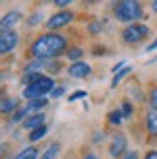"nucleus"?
<instances>
[{
	"label": "nucleus",
	"mask_w": 157,
	"mask_h": 159,
	"mask_svg": "<svg viewBox=\"0 0 157 159\" xmlns=\"http://www.w3.org/2000/svg\"><path fill=\"white\" fill-rule=\"evenodd\" d=\"M120 113H122V116H124V120H126V118H132V115H134V105H132V101H128V99L122 101Z\"/></svg>",
	"instance_id": "nucleus-20"
},
{
	"label": "nucleus",
	"mask_w": 157,
	"mask_h": 159,
	"mask_svg": "<svg viewBox=\"0 0 157 159\" xmlns=\"http://www.w3.org/2000/svg\"><path fill=\"white\" fill-rule=\"evenodd\" d=\"M20 107L21 105L18 103V99H16V97H6V99L0 101V113H2V115H10L12 116Z\"/></svg>",
	"instance_id": "nucleus-11"
},
{
	"label": "nucleus",
	"mask_w": 157,
	"mask_h": 159,
	"mask_svg": "<svg viewBox=\"0 0 157 159\" xmlns=\"http://www.w3.org/2000/svg\"><path fill=\"white\" fill-rule=\"evenodd\" d=\"M147 105H150L151 111H155V113H157V87H153V89L150 91V97H147Z\"/></svg>",
	"instance_id": "nucleus-22"
},
{
	"label": "nucleus",
	"mask_w": 157,
	"mask_h": 159,
	"mask_svg": "<svg viewBox=\"0 0 157 159\" xmlns=\"http://www.w3.org/2000/svg\"><path fill=\"white\" fill-rule=\"evenodd\" d=\"M0 101H2V87H0Z\"/></svg>",
	"instance_id": "nucleus-33"
},
{
	"label": "nucleus",
	"mask_w": 157,
	"mask_h": 159,
	"mask_svg": "<svg viewBox=\"0 0 157 159\" xmlns=\"http://www.w3.org/2000/svg\"><path fill=\"white\" fill-rule=\"evenodd\" d=\"M82 57H83V49H82V47H70V49L66 51V58L72 60V64H74V62H80Z\"/></svg>",
	"instance_id": "nucleus-16"
},
{
	"label": "nucleus",
	"mask_w": 157,
	"mask_h": 159,
	"mask_svg": "<svg viewBox=\"0 0 157 159\" xmlns=\"http://www.w3.org/2000/svg\"><path fill=\"white\" fill-rule=\"evenodd\" d=\"M87 31H89V33L91 35H97V33H101V31H103V25H101V21H91L89 23V25H87Z\"/></svg>",
	"instance_id": "nucleus-23"
},
{
	"label": "nucleus",
	"mask_w": 157,
	"mask_h": 159,
	"mask_svg": "<svg viewBox=\"0 0 157 159\" xmlns=\"http://www.w3.org/2000/svg\"><path fill=\"white\" fill-rule=\"evenodd\" d=\"M54 89V80L51 76H45L41 74L35 82H31L25 89H23V97L29 99V101H33V99H41L45 97L47 93H51Z\"/></svg>",
	"instance_id": "nucleus-3"
},
{
	"label": "nucleus",
	"mask_w": 157,
	"mask_h": 159,
	"mask_svg": "<svg viewBox=\"0 0 157 159\" xmlns=\"http://www.w3.org/2000/svg\"><path fill=\"white\" fill-rule=\"evenodd\" d=\"M82 159H97V155H95V153H85Z\"/></svg>",
	"instance_id": "nucleus-31"
},
{
	"label": "nucleus",
	"mask_w": 157,
	"mask_h": 159,
	"mask_svg": "<svg viewBox=\"0 0 157 159\" xmlns=\"http://www.w3.org/2000/svg\"><path fill=\"white\" fill-rule=\"evenodd\" d=\"M155 49H157V37H155L153 43H150V45L146 47V52H151V51H155Z\"/></svg>",
	"instance_id": "nucleus-29"
},
{
	"label": "nucleus",
	"mask_w": 157,
	"mask_h": 159,
	"mask_svg": "<svg viewBox=\"0 0 157 159\" xmlns=\"http://www.w3.org/2000/svg\"><path fill=\"white\" fill-rule=\"evenodd\" d=\"M146 128L151 136L157 138V113L155 111H150V113L146 115Z\"/></svg>",
	"instance_id": "nucleus-13"
},
{
	"label": "nucleus",
	"mask_w": 157,
	"mask_h": 159,
	"mask_svg": "<svg viewBox=\"0 0 157 159\" xmlns=\"http://www.w3.org/2000/svg\"><path fill=\"white\" fill-rule=\"evenodd\" d=\"M23 20V14L20 10H10L0 18V31H14V27Z\"/></svg>",
	"instance_id": "nucleus-8"
},
{
	"label": "nucleus",
	"mask_w": 157,
	"mask_h": 159,
	"mask_svg": "<svg viewBox=\"0 0 157 159\" xmlns=\"http://www.w3.org/2000/svg\"><path fill=\"white\" fill-rule=\"evenodd\" d=\"M122 159H140V155H138L136 149H132V152H126V153H124Z\"/></svg>",
	"instance_id": "nucleus-26"
},
{
	"label": "nucleus",
	"mask_w": 157,
	"mask_h": 159,
	"mask_svg": "<svg viewBox=\"0 0 157 159\" xmlns=\"http://www.w3.org/2000/svg\"><path fill=\"white\" fill-rule=\"evenodd\" d=\"M105 138V132H95V136H93V142H101Z\"/></svg>",
	"instance_id": "nucleus-30"
},
{
	"label": "nucleus",
	"mask_w": 157,
	"mask_h": 159,
	"mask_svg": "<svg viewBox=\"0 0 157 159\" xmlns=\"http://www.w3.org/2000/svg\"><path fill=\"white\" fill-rule=\"evenodd\" d=\"M126 148H128V140L124 134H114L113 140H111V146H109V155L111 157H122L126 153Z\"/></svg>",
	"instance_id": "nucleus-7"
},
{
	"label": "nucleus",
	"mask_w": 157,
	"mask_h": 159,
	"mask_svg": "<svg viewBox=\"0 0 157 159\" xmlns=\"http://www.w3.org/2000/svg\"><path fill=\"white\" fill-rule=\"evenodd\" d=\"M151 10L157 14V0H153V2H151Z\"/></svg>",
	"instance_id": "nucleus-32"
},
{
	"label": "nucleus",
	"mask_w": 157,
	"mask_h": 159,
	"mask_svg": "<svg viewBox=\"0 0 157 159\" xmlns=\"http://www.w3.org/2000/svg\"><path fill=\"white\" fill-rule=\"evenodd\" d=\"M78 99H87V91H74L72 95H68V101L70 103H74V101H78Z\"/></svg>",
	"instance_id": "nucleus-24"
},
{
	"label": "nucleus",
	"mask_w": 157,
	"mask_h": 159,
	"mask_svg": "<svg viewBox=\"0 0 157 159\" xmlns=\"http://www.w3.org/2000/svg\"><path fill=\"white\" fill-rule=\"evenodd\" d=\"M27 115H29V109H27V105H23V107H20V109L12 115L10 122H23V118H27Z\"/></svg>",
	"instance_id": "nucleus-19"
},
{
	"label": "nucleus",
	"mask_w": 157,
	"mask_h": 159,
	"mask_svg": "<svg viewBox=\"0 0 157 159\" xmlns=\"http://www.w3.org/2000/svg\"><path fill=\"white\" fill-rule=\"evenodd\" d=\"M54 6H58V8H68V6H70V0H56V2H54Z\"/></svg>",
	"instance_id": "nucleus-27"
},
{
	"label": "nucleus",
	"mask_w": 157,
	"mask_h": 159,
	"mask_svg": "<svg viewBox=\"0 0 157 159\" xmlns=\"http://www.w3.org/2000/svg\"><path fill=\"white\" fill-rule=\"evenodd\" d=\"M113 14L119 21L124 23H138L140 18H144V8L136 0H120L113 6Z\"/></svg>",
	"instance_id": "nucleus-2"
},
{
	"label": "nucleus",
	"mask_w": 157,
	"mask_h": 159,
	"mask_svg": "<svg viewBox=\"0 0 157 159\" xmlns=\"http://www.w3.org/2000/svg\"><path fill=\"white\" fill-rule=\"evenodd\" d=\"M144 159H157V149H151V152H147L144 155Z\"/></svg>",
	"instance_id": "nucleus-28"
},
{
	"label": "nucleus",
	"mask_w": 157,
	"mask_h": 159,
	"mask_svg": "<svg viewBox=\"0 0 157 159\" xmlns=\"http://www.w3.org/2000/svg\"><path fill=\"white\" fill-rule=\"evenodd\" d=\"M72 20H74V14L70 12V10H60V12H54L51 18L47 20L45 27L49 29L51 33H54L56 29H62V27L70 25V23H72Z\"/></svg>",
	"instance_id": "nucleus-5"
},
{
	"label": "nucleus",
	"mask_w": 157,
	"mask_h": 159,
	"mask_svg": "<svg viewBox=\"0 0 157 159\" xmlns=\"http://www.w3.org/2000/svg\"><path fill=\"white\" fill-rule=\"evenodd\" d=\"M47 132H49V128H47V124H43V126H39V128H35L33 132L29 134V142L31 144H35V142H39V140H43L45 136H47Z\"/></svg>",
	"instance_id": "nucleus-15"
},
{
	"label": "nucleus",
	"mask_w": 157,
	"mask_h": 159,
	"mask_svg": "<svg viewBox=\"0 0 157 159\" xmlns=\"http://www.w3.org/2000/svg\"><path fill=\"white\" fill-rule=\"evenodd\" d=\"M20 43V35L16 31H0V57L12 52Z\"/></svg>",
	"instance_id": "nucleus-6"
},
{
	"label": "nucleus",
	"mask_w": 157,
	"mask_h": 159,
	"mask_svg": "<svg viewBox=\"0 0 157 159\" xmlns=\"http://www.w3.org/2000/svg\"><path fill=\"white\" fill-rule=\"evenodd\" d=\"M66 74H68L70 78L83 80V78H87V76L91 74V66L87 64V62L80 60V62H74V64H70V66H68V70H66Z\"/></svg>",
	"instance_id": "nucleus-9"
},
{
	"label": "nucleus",
	"mask_w": 157,
	"mask_h": 159,
	"mask_svg": "<svg viewBox=\"0 0 157 159\" xmlns=\"http://www.w3.org/2000/svg\"><path fill=\"white\" fill-rule=\"evenodd\" d=\"M41 20H43V12L35 10L33 14L29 16V20H27V27H35V25H39V23H41Z\"/></svg>",
	"instance_id": "nucleus-21"
},
{
	"label": "nucleus",
	"mask_w": 157,
	"mask_h": 159,
	"mask_svg": "<svg viewBox=\"0 0 157 159\" xmlns=\"http://www.w3.org/2000/svg\"><path fill=\"white\" fill-rule=\"evenodd\" d=\"M45 118H47L45 113H35V115H29L21 124H23V128H27V130L33 132L35 128H39V126H43V124H45Z\"/></svg>",
	"instance_id": "nucleus-10"
},
{
	"label": "nucleus",
	"mask_w": 157,
	"mask_h": 159,
	"mask_svg": "<svg viewBox=\"0 0 157 159\" xmlns=\"http://www.w3.org/2000/svg\"><path fill=\"white\" fill-rule=\"evenodd\" d=\"M130 72H132V68H130V66H124V68L120 70V72H116V74L113 76V80H111V87H116V85L120 84V80H124V78H126Z\"/></svg>",
	"instance_id": "nucleus-18"
},
{
	"label": "nucleus",
	"mask_w": 157,
	"mask_h": 159,
	"mask_svg": "<svg viewBox=\"0 0 157 159\" xmlns=\"http://www.w3.org/2000/svg\"><path fill=\"white\" fill-rule=\"evenodd\" d=\"M60 149H62L60 142H51V144L47 146V149L43 152V155L39 157V159H56V157L60 155Z\"/></svg>",
	"instance_id": "nucleus-12"
},
{
	"label": "nucleus",
	"mask_w": 157,
	"mask_h": 159,
	"mask_svg": "<svg viewBox=\"0 0 157 159\" xmlns=\"http://www.w3.org/2000/svg\"><path fill=\"white\" fill-rule=\"evenodd\" d=\"M66 37L60 33H43L29 47V54L33 60H56L66 51Z\"/></svg>",
	"instance_id": "nucleus-1"
},
{
	"label": "nucleus",
	"mask_w": 157,
	"mask_h": 159,
	"mask_svg": "<svg viewBox=\"0 0 157 159\" xmlns=\"http://www.w3.org/2000/svg\"><path fill=\"white\" fill-rule=\"evenodd\" d=\"M147 35H150V27L144 25V23H130L122 29V41L128 45H136L144 41Z\"/></svg>",
	"instance_id": "nucleus-4"
},
{
	"label": "nucleus",
	"mask_w": 157,
	"mask_h": 159,
	"mask_svg": "<svg viewBox=\"0 0 157 159\" xmlns=\"http://www.w3.org/2000/svg\"><path fill=\"white\" fill-rule=\"evenodd\" d=\"M37 155H39L37 148L29 146V148H23L20 153H16V155H14V159H37Z\"/></svg>",
	"instance_id": "nucleus-14"
},
{
	"label": "nucleus",
	"mask_w": 157,
	"mask_h": 159,
	"mask_svg": "<svg viewBox=\"0 0 157 159\" xmlns=\"http://www.w3.org/2000/svg\"><path fill=\"white\" fill-rule=\"evenodd\" d=\"M107 120H109V124H111V126H120L122 120H124V116H122V113H120V109L111 111V113H109V116H107Z\"/></svg>",
	"instance_id": "nucleus-17"
},
{
	"label": "nucleus",
	"mask_w": 157,
	"mask_h": 159,
	"mask_svg": "<svg viewBox=\"0 0 157 159\" xmlns=\"http://www.w3.org/2000/svg\"><path fill=\"white\" fill-rule=\"evenodd\" d=\"M66 93V89L64 87H54V89L51 91V97H54V99H58V97H62V95Z\"/></svg>",
	"instance_id": "nucleus-25"
}]
</instances>
